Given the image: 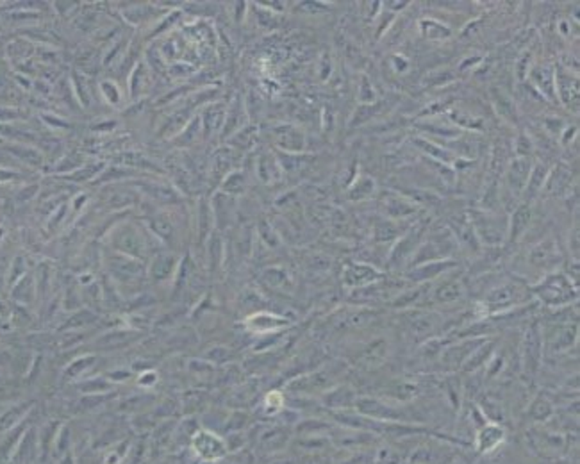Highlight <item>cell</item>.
I'll return each instance as SVG.
<instances>
[{"label":"cell","instance_id":"cell-48","mask_svg":"<svg viewBox=\"0 0 580 464\" xmlns=\"http://www.w3.org/2000/svg\"><path fill=\"white\" fill-rule=\"evenodd\" d=\"M204 124H206V129L209 131H216L222 125L223 121V107L222 105H211L207 107L206 113H204Z\"/></svg>","mask_w":580,"mask_h":464},{"label":"cell","instance_id":"cell-49","mask_svg":"<svg viewBox=\"0 0 580 464\" xmlns=\"http://www.w3.org/2000/svg\"><path fill=\"white\" fill-rule=\"evenodd\" d=\"M232 359V352L227 347H213L209 352L206 354V361H209L214 366H220V364H227Z\"/></svg>","mask_w":580,"mask_h":464},{"label":"cell","instance_id":"cell-19","mask_svg":"<svg viewBox=\"0 0 580 464\" xmlns=\"http://www.w3.org/2000/svg\"><path fill=\"white\" fill-rule=\"evenodd\" d=\"M487 338H468V340H461L459 343L454 347L443 348L441 352V361L447 366H463L464 361L471 355V352L475 350L479 345H482Z\"/></svg>","mask_w":580,"mask_h":464},{"label":"cell","instance_id":"cell-12","mask_svg":"<svg viewBox=\"0 0 580 464\" xmlns=\"http://www.w3.org/2000/svg\"><path fill=\"white\" fill-rule=\"evenodd\" d=\"M457 266L456 261L452 259H443V261H433V263H423V265L413 266V268L407 272V279L414 284H427V282L434 281L443 273H448L450 270H454Z\"/></svg>","mask_w":580,"mask_h":464},{"label":"cell","instance_id":"cell-31","mask_svg":"<svg viewBox=\"0 0 580 464\" xmlns=\"http://www.w3.org/2000/svg\"><path fill=\"white\" fill-rule=\"evenodd\" d=\"M548 173H550L548 168H546L545 164L539 163V164H536V166H532L529 180H527V186H525V190H523L525 199H527L525 204H530V200L536 199V197L539 195V192H541L543 186H545Z\"/></svg>","mask_w":580,"mask_h":464},{"label":"cell","instance_id":"cell-54","mask_svg":"<svg viewBox=\"0 0 580 464\" xmlns=\"http://www.w3.org/2000/svg\"><path fill=\"white\" fill-rule=\"evenodd\" d=\"M261 459V464H298V459L295 456H291L289 452H282V453H275V456H268V457H259Z\"/></svg>","mask_w":580,"mask_h":464},{"label":"cell","instance_id":"cell-30","mask_svg":"<svg viewBox=\"0 0 580 464\" xmlns=\"http://www.w3.org/2000/svg\"><path fill=\"white\" fill-rule=\"evenodd\" d=\"M206 402L207 395L204 393V391H186V393L183 395V398L179 400L180 413H183L184 416H200V414L207 409Z\"/></svg>","mask_w":580,"mask_h":464},{"label":"cell","instance_id":"cell-10","mask_svg":"<svg viewBox=\"0 0 580 464\" xmlns=\"http://www.w3.org/2000/svg\"><path fill=\"white\" fill-rule=\"evenodd\" d=\"M246 329L257 336L273 334V332H281L282 329L288 327V320L279 314H273L268 311H257L246 318L245 322Z\"/></svg>","mask_w":580,"mask_h":464},{"label":"cell","instance_id":"cell-1","mask_svg":"<svg viewBox=\"0 0 580 464\" xmlns=\"http://www.w3.org/2000/svg\"><path fill=\"white\" fill-rule=\"evenodd\" d=\"M530 293L550 309H562L579 298V288L562 272H552L530 288Z\"/></svg>","mask_w":580,"mask_h":464},{"label":"cell","instance_id":"cell-58","mask_svg":"<svg viewBox=\"0 0 580 464\" xmlns=\"http://www.w3.org/2000/svg\"><path fill=\"white\" fill-rule=\"evenodd\" d=\"M393 61L397 62V65H395V68H397L398 72H404L405 68H407V61H405V59L402 58V55H397V58H395Z\"/></svg>","mask_w":580,"mask_h":464},{"label":"cell","instance_id":"cell-26","mask_svg":"<svg viewBox=\"0 0 580 464\" xmlns=\"http://www.w3.org/2000/svg\"><path fill=\"white\" fill-rule=\"evenodd\" d=\"M495 347L496 343L493 340H486L482 345H479L475 350L471 352L470 357L464 361L463 370L466 371V373H475L480 368L486 366V364L489 363L491 357H493V354H495Z\"/></svg>","mask_w":580,"mask_h":464},{"label":"cell","instance_id":"cell-46","mask_svg":"<svg viewBox=\"0 0 580 464\" xmlns=\"http://www.w3.org/2000/svg\"><path fill=\"white\" fill-rule=\"evenodd\" d=\"M375 193V180L370 179V177H361L357 179V183H354L350 190V199L352 200H364L368 197H371Z\"/></svg>","mask_w":580,"mask_h":464},{"label":"cell","instance_id":"cell-32","mask_svg":"<svg viewBox=\"0 0 580 464\" xmlns=\"http://www.w3.org/2000/svg\"><path fill=\"white\" fill-rule=\"evenodd\" d=\"M545 184L548 187L550 195H565V192L572 184V170L566 168L565 164L557 166L552 173H548Z\"/></svg>","mask_w":580,"mask_h":464},{"label":"cell","instance_id":"cell-27","mask_svg":"<svg viewBox=\"0 0 580 464\" xmlns=\"http://www.w3.org/2000/svg\"><path fill=\"white\" fill-rule=\"evenodd\" d=\"M156 404V398L152 397V395H147V393H140V395H133V397L125 398V400H121L120 404H118V414H124V416H136V414L140 413H145V411H148L150 407Z\"/></svg>","mask_w":580,"mask_h":464},{"label":"cell","instance_id":"cell-4","mask_svg":"<svg viewBox=\"0 0 580 464\" xmlns=\"http://www.w3.org/2000/svg\"><path fill=\"white\" fill-rule=\"evenodd\" d=\"M187 452L197 460H209V463H222L229 456L225 446V439L222 434L207 430L200 427L190 441Z\"/></svg>","mask_w":580,"mask_h":464},{"label":"cell","instance_id":"cell-29","mask_svg":"<svg viewBox=\"0 0 580 464\" xmlns=\"http://www.w3.org/2000/svg\"><path fill=\"white\" fill-rule=\"evenodd\" d=\"M433 295L434 300H436L437 304H456V302H459L461 298L464 297V288L457 279H454V281L441 282V284L434 289Z\"/></svg>","mask_w":580,"mask_h":464},{"label":"cell","instance_id":"cell-13","mask_svg":"<svg viewBox=\"0 0 580 464\" xmlns=\"http://www.w3.org/2000/svg\"><path fill=\"white\" fill-rule=\"evenodd\" d=\"M503 439H506V429L495 421H487L486 425L475 430V450L486 456L499 449Z\"/></svg>","mask_w":580,"mask_h":464},{"label":"cell","instance_id":"cell-37","mask_svg":"<svg viewBox=\"0 0 580 464\" xmlns=\"http://www.w3.org/2000/svg\"><path fill=\"white\" fill-rule=\"evenodd\" d=\"M493 104H495L496 111H499V114L503 120L509 121V124H518V111H516V105H514L510 97H507L503 91L493 90Z\"/></svg>","mask_w":580,"mask_h":464},{"label":"cell","instance_id":"cell-33","mask_svg":"<svg viewBox=\"0 0 580 464\" xmlns=\"http://www.w3.org/2000/svg\"><path fill=\"white\" fill-rule=\"evenodd\" d=\"M252 416H250L249 411L245 409H229V414H227V420L223 423L222 429V436L230 432H242V430H249L252 427Z\"/></svg>","mask_w":580,"mask_h":464},{"label":"cell","instance_id":"cell-39","mask_svg":"<svg viewBox=\"0 0 580 464\" xmlns=\"http://www.w3.org/2000/svg\"><path fill=\"white\" fill-rule=\"evenodd\" d=\"M277 140H279L281 147L293 150V152H300V150L304 149V136H302V133L293 129V127L277 129Z\"/></svg>","mask_w":580,"mask_h":464},{"label":"cell","instance_id":"cell-40","mask_svg":"<svg viewBox=\"0 0 580 464\" xmlns=\"http://www.w3.org/2000/svg\"><path fill=\"white\" fill-rule=\"evenodd\" d=\"M427 289V284H416V288L405 289V291L398 293L397 297L391 300V307L393 309H409L423 297V291Z\"/></svg>","mask_w":580,"mask_h":464},{"label":"cell","instance_id":"cell-28","mask_svg":"<svg viewBox=\"0 0 580 464\" xmlns=\"http://www.w3.org/2000/svg\"><path fill=\"white\" fill-rule=\"evenodd\" d=\"M536 441H538L539 449L548 456H557L559 452H565L566 446H568V439H566L565 434L557 432V430L538 432Z\"/></svg>","mask_w":580,"mask_h":464},{"label":"cell","instance_id":"cell-50","mask_svg":"<svg viewBox=\"0 0 580 464\" xmlns=\"http://www.w3.org/2000/svg\"><path fill=\"white\" fill-rule=\"evenodd\" d=\"M450 118L456 120V124L464 125V127H470L473 131L482 129V121L475 117H470V114L463 113V111H450Z\"/></svg>","mask_w":580,"mask_h":464},{"label":"cell","instance_id":"cell-42","mask_svg":"<svg viewBox=\"0 0 580 464\" xmlns=\"http://www.w3.org/2000/svg\"><path fill=\"white\" fill-rule=\"evenodd\" d=\"M134 332H124V331H113L104 334V338L100 340V343L104 345V350H113V348H120L124 345L133 343L134 341Z\"/></svg>","mask_w":580,"mask_h":464},{"label":"cell","instance_id":"cell-6","mask_svg":"<svg viewBox=\"0 0 580 464\" xmlns=\"http://www.w3.org/2000/svg\"><path fill=\"white\" fill-rule=\"evenodd\" d=\"M354 411L361 414V416L370 418V420L375 421H402V423H409V416L404 411L375 397H359L357 395Z\"/></svg>","mask_w":580,"mask_h":464},{"label":"cell","instance_id":"cell-23","mask_svg":"<svg viewBox=\"0 0 580 464\" xmlns=\"http://www.w3.org/2000/svg\"><path fill=\"white\" fill-rule=\"evenodd\" d=\"M332 427H334V423L324 420V418H300L296 421V425L293 427V436H329Z\"/></svg>","mask_w":580,"mask_h":464},{"label":"cell","instance_id":"cell-18","mask_svg":"<svg viewBox=\"0 0 580 464\" xmlns=\"http://www.w3.org/2000/svg\"><path fill=\"white\" fill-rule=\"evenodd\" d=\"M555 91L568 110L579 111V81L562 68L555 70Z\"/></svg>","mask_w":580,"mask_h":464},{"label":"cell","instance_id":"cell-36","mask_svg":"<svg viewBox=\"0 0 580 464\" xmlns=\"http://www.w3.org/2000/svg\"><path fill=\"white\" fill-rule=\"evenodd\" d=\"M529 416L534 423H546L555 416L553 404L546 397L534 398L532 404L529 406Z\"/></svg>","mask_w":580,"mask_h":464},{"label":"cell","instance_id":"cell-51","mask_svg":"<svg viewBox=\"0 0 580 464\" xmlns=\"http://www.w3.org/2000/svg\"><path fill=\"white\" fill-rule=\"evenodd\" d=\"M371 460H375V464H400V456L390 446H384L375 452Z\"/></svg>","mask_w":580,"mask_h":464},{"label":"cell","instance_id":"cell-55","mask_svg":"<svg viewBox=\"0 0 580 464\" xmlns=\"http://www.w3.org/2000/svg\"><path fill=\"white\" fill-rule=\"evenodd\" d=\"M359 100L362 102V105H370L371 102H375V91L374 88H371L370 81H368V77H362L361 81V90H359Z\"/></svg>","mask_w":580,"mask_h":464},{"label":"cell","instance_id":"cell-24","mask_svg":"<svg viewBox=\"0 0 580 464\" xmlns=\"http://www.w3.org/2000/svg\"><path fill=\"white\" fill-rule=\"evenodd\" d=\"M557 256H559V246L552 238H548L530 250L529 261L534 268H546L555 261Z\"/></svg>","mask_w":580,"mask_h":464},{"label":"cell","instance_id":"cell-15","mask_svg":"<svg viewBox=\"0 0 580 464\" xmlns=\"http://www.w3.org/2000/svg\"><path fill=\"white\" fill-rule=\"evenodd\" d=\"M355 398H357V393H355L350 386H336L322 395L319 404H322V407H327L329 413H336V411H350L354 409Z\"/></svg>","mask_w":580,"mask_h":464},{"label":"cell","instance_id":"cell-41","mask_svg":"<svg viewBox=\"0 0 580 464\" xmlns=\"http://www.w3.org/2000/svg\"><path fill=\"white\" fill-rule=\"evenodd\" d=\"M173 266H176V261H173L171 256H159V258L152 263L150 277L156 282L166 281V277H170L171 272H173Z\"/></svg>","mask_w":580,"mask_h":464},{"label":"cell","instance_id":"cell-2","mask_svg":"<svg viewBox=\"0 0 580 464\" xmlns=\"http://www.w3.org/2000/svg\"><path fill=\"white\" fill-rule=\"evenodd\" d=\"M527 298H530L529 288L522 286L520 282L507 281L491 288L484 297L482 305L486 309V314H495V312L516 309L523 302H527Z\"/></svg>","mask_w":580,"mask_h":464},{"label":"cell","instance_id":"cell-9","mask_svg":"<svg viewBox=\"0 0 580 464\" xmlns=\"http://www.w3.org/2000/svg\"><path fill=\"white\" fill-rule=\"evenodd\" d=\"M385 273L370 263H348L343 268V284L350 289L368 288L384 281Z\"/></svg>","mask_w":580,"mask_h":464},{"label":"cell","instance_id":"cell-22","mask_svg":"<svg viewBox=\"0 0 580 464\" xmlns=\"http://www.w3.org/2000/svg\"><path fill=\"white\" fill-rule=\"evenodd\" d=\"M382 211H384L390 218L402 220L414 215L418 211V207L416 204L411 202V200L405 199V197L397 195V193H388V195L382 197Z\"/></svg>","mask_w":580,"mask_h":464},{"label":"cell","instance_id":"cell-11","mask_svg":"<svg viewBox=\"0 0 580 464\" xmlns=\"http://www.w3.org/2000/svg\"><path fill=\"white\" fill-rule=\"evenodd\" d=\"M421 234H423V230L413 229L409 234L402 236L400 241H398L397 245H395V248L391 250L390 258H388V265H390L391 268H398V266L404 265L405 261H411L413 256L416 254L418 246H420Z\"/></svg>","mask_w":580,"mask_h":464},{"label":"cell","instance_id":"cell-20","mask_svg":"<svg viewBox=\"0 0 580 464\" xmlns=\"http://www.w3.org/2000/svg\"><path fill=\"white\" fill-rule=\"evenodd\" d=\"M440 329V316L436 312H416L407 322V331L416 340H430Z\"/></svg>","mask_w":580,"mask_h":464},{"label":"cell","instance_id":"cell-7","mask_svg":"<svg viewBox=\"0 0 580 464\" xmlns=\"http://www.w3.org/2000/svg\"><path fill=\"white\" fill-rule=\"evenodd\" d=\"M545 347H543V327L539 322L529 325L522 341V363L527 373L536 375L541 368Z\"/></svg>","mask_w":580,"mask_h":464},{"label":"cell","instance_id":"cell-45","mask_svg":"<svg viewBox=\"0 0 580 464\" xmlns=\"http://www.w3.org/2000/svg\"><path fill=\"white\" fill-rule=\"evenodd\" d=\"M263 281L270 286V288L275 289H282L289 284V275L284 268H268L263 272Z\"/></svg>","mask_w":580,"mask_h":464},{"label":"cell","instance_id":"cell-25","mask_svg":"<svg viewBox=\"0 0 580 464\" xmlns=\"http://www.w3.org/2000/svg\"><path fill=\"white\" fill-rule=\"evenodd\" d=\"M530 220H532V207H530V204H522L518 209L514 211L513 216H510L509 227H507V234H509L510 243L518 241L525 234V230L530 225Z\"/></svg>","mask_w":580,"mask_h":464},{"label":"cell","instance_id":"cell-35","mask_svg":"<svg viewBox=\"0 0 580 464\" xmlns=\"http://www.w3.org/2000/svg\"><path fill=\"white\" fill-rule=\"evenodd\" d=\"M532 81L545 97H555V72L552 68L539 67L532 72Z\"/></svg>","mask_w":580,"mask_h":464},{"label":"cell","instance_id":"cell-47","mask_svg":"<svg viewBox=\"0 0 580 464\" xmlns=\"http://www.w3.org/2000/svg\"><path fill=\"white\" fill-rule=\"evenodd\" d=\"M398 238V227L391 220H381L375 225V239L381 243L391 241V239Z\"/></svg>","mask_w":580,"mask_h":464},{"label":"cell","instance_id":"cell-34","mask_svg":"<svg viewBox=\"0 0 580 464\" xmlns=\"http://www.w3.org/2000/svg\"><path fill=\"white\" fill-rule=\"evenodd\" d=\"M286 409V395L282 391H268L263 397L261 402V413L266 420H275L282 411Z\"/></svg>","mask_w":580,"mask_h":464},{"label":"cell","instance_id":"cell-16","mask_svg":"<svg viewBox=\"0 0 580 464\" xmlns=\"http://www.w3.org/2000/svg\"><path fill=\"white\" fill-rule=\"evenodd\" d=\"M530 170H532V161H530V157H514V159L510 161L506 172V183L510 192H514L516 195L523 193V190H525L527 186V180H529Z\"/></svg>","mask_w":580,"mask_h":464},{"label":"cell","instance_id":"cell-38","mask_svg":"<svg viewBox=\"0 0 580 464\" xmlns=\"http://www.w3.org/2000/svg\"><path fill=\"white\" fill-rule=\"evenodd\" d=\"M385 354H388V343L385 341H375L374 345H370L359 354V363H361V366L367 368L378 366L385 357Z\"/></svg>","mask_w":580,"mask_h":464},{"label":"cell","instance_id":"cell-17","mask_svg":"<svg viewBox=\"0 0 580 464\" xmlns=\"http://www.w3.org/2000/svg\"><path fill=\"white\" fill-rule=\"evenodd\" d=\"M289 450L302 453V456L315 457L331 452L334 450V446H332L329 436H293Z\"/></svg>","mask_w":580,"mask_h":464},{"label":"cell","instance_id":"cell-53","mask_svg":"<svg viewBox=\"0 0 580 464\" xmlns=\"http://www.w3.org/2000/svg\"><path fill=\"white\" fill-rule=\"evenodd\" d=\"M157 383H159V375L154 370L141 371L140 377H138V386H140L141 390H152Z\"/></svg>","mask_w":580,"mask_h":464},{"label":"cell","instance_id":"cell-43","mask_svg":"<svg viewBox=\"0 0 580 464\" xmlns=\"http://www.w3.org/2000/svg\"><path fill=\"white\" fill-rule=\"evenodd\" d=\"M414 143H416L418 147H420V149L423 150L425 154H428V156H433L434 159L440 161V163H443V164H450V163H452L454 157L450 156V152H448V150L441 149L440 145L433 143V141L423 140V138H416V140H414Z\"/></svg>","mask_w":580,"mask_h":464},{"label":"cell","instance_id":"cell-3","mask_svg":"<svg viewBox=\"0 0 580 464\" xmlns=\"http://www.w3.org/2000/svg\"><path fill=\"white\" fill-rule=\"evenodd\" d=\"M291 439V427L281 425V423H270V425L257 423V434L252 439V449L257 457L275 456V453L288 452Z\"/></svg>","mask_w":580,"mask_h":464},{"label":"cell","instance_id":"cell-44","mask_svg":"<svg viewBox=\"0 0 580 464\" xmlns=\"http://www.w3.org/2000/svg\"><path fill=\"white\" fill-rule=\"evenodd\" d=\"M420 29L421 34L427 36L428 39H444L452 34V31H450L447 25L440 24L436 20H421Z\"/></svg>","mask_w":580,"mask_h":464},{"label":"cell","instance_id":"cell-5","mask_svg":"<svg viewBox=\"0 0 580 464\" xmlns=\"http://www.w3.org/2000/svg\"><path fill=\"white\" fill-rule=\"evenodd\" d=\"M470 223L473 227L479 243L487 246L502 245L506 239V227H502L499 216L484 211H470Z\"/></svg>","mask_w":580,"mask_h":464},{"label":"cell","instance_id":"cell-8","mask_svg":"<svg viewBox=\"0 0 580 464\" xmlns=\"http://www.w3.org/2000/svg\"><path fill=\"white\" fill-rule=\"evenodd\" d=\"M576 338H579V325L576 324H555L548 325L543 329V347L550 354H562L575 347Z\"/></svg>","mask_w":580,"mask_h":464},{"label":"cell","instance_id":"cell-21","mask_svg":"<svg viewBox=\"0 0 580 464\" xmlns=\"http://www.w3.org/2000/svg\"><path fill=\"white\" fill-rule=\"evenodd\" d=\"M257 393H259V384L256 380H249L232 390V393L227 397L225 406L227 409H249L256 402Z\"/></svg>","mask_w":580,"mask_h":464},{"label":"cell","instance_id":"cell-56","mask_svg":"<svg viewBox=\"0 0 580 464\" xmlns=\"http://www.w3.org/2000/svg\"><path fill=\"white\" fill-rule=\"evenodd\" d=\"M514 149H516V154H518L516 157H530V152H532V141H530V138L527 136V134H520L518 140H516V145H514Z\"/></svg>","mask_w":580,"mask_h":464},{"label":"cell","instance_id":"cell-52","mask_svg":"<svg viewBox=\"0 0 580 464\" xmlns=\"http://www.w3.org/2000/svg\"><path fill=\"white\" fill-rule=\"evenodd\" d=\"M390 395L395 398V400L407 402V400H411L413 397H416V387L411 386V384H407V383L398 384L397 387H393V390L390 391Z\"/></svg>","mask_w":580,"mask_h":464},{"label":"cell","instance_id":"cell-14","mask_svg":"<svg viewBox=\"0 0 580 464\" xmlns=\"http://www.w3.org/2000/svg\"><path fill=\"white\" fill-rule=\"evenodd\" d=\"M134 445V434L117 441L113 445L105 446L104 450L93 452L95 464H127L128 456Z\"/></svg>","mask_w":580,"mask_h":464},{"label":"cell","instance_id":"cell-57","mask_svg":"<svg viewBox=\"0 0 580 464\" xmlns=\"http://www.w3.org/2000/svg\"><path fill=\"white\" fill-rule=\"evenodd\" d=\"M243 186H245V180H243V175L242 173H232L230 177H227L225 184H223V187H225L227 192L229 193H238L242 192Z\"/></svg>","mask_w":580,"mask_h":464}]
</instances>
